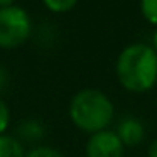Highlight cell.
<instances>
[{
  "instance_id": "ba28073f",
  "label": "cell",
  "mask_w": 157,
  "mask_h": 157,
  "mask_svg": "<svg viewBox=\"0 0 157 157\" xmlns=\"http://www.w3.org/2000/svg\"><path fill=\"white\" fill-rule=\"evenodd\" d=\"M140 12L147 22L157 27V0H140Z\"/></svg>"
},
{
  "instance_id": "6da1fadb",
  "label": "cell",
  "mask_w": 157,
  "mask_h": 157,
  "mask_svg": "<svg viewBox=\"0 0 157 157\" xmlns=\"http://www.w3.org/2000/svg\"><path fill=\"white\" fill-rule=\"evenodd\" d=\"M117 78L125 90L133 93L149 91L157 83V52L152 46L135 42L118 54Z\"/></svg>"
},
{
  "instance_id": "9c48e42d",
  "label": "cell",
  "mask_w": 157,
  "mask_h": 157,
  "mask_svg": "<svg viewBox=\"0 0 157 157\" xmlns=\"http://www.w3.org/2000/svg\"><path fill=\"white\" fill-rule=\"evenodd\" d=\"M44 5L49 9L51 12H56V14H64V12H69L76 4L78 0H42Z\"/></svg>"
},
{
  "instance_id": "30bf717a",
  "label": "cell",
  "mask_w": 157,
  "mask_h": 157,
  "mask_svg": "<svg viewBox=\"0 0 157 157\" xmlns=\"http://www.w3.org/2000/svg\"><path fill=\"white\" fill-rule=\"evenodd\" d=\"M25 157H64L59 150L52 149V147H34L32 150H29L27 154H25Z\"/></svg>"
},
{
  "instance_id": "3957f363",
  "label": "cell",
  "mask_w": 157,
  "mask_h": 157,
  "mask_svg": "<svg viewBox=\"0 0 157 157\" xmlns=\"http://www.w3.org/2000/svg\"><path fill=\"white\" fill-rule=\"evenodd\" d=\"M32 32L29 14L19 5L0 9V48L14 49L24 44Z\"/></svg>"
},
{
  "instance_id": "4fadbf2b",
  "label": "cell",
  "mask_w": 157,
  "mask_h": 157,
  "mask_svg": "<svg viewBox=\"0 0 157 157\" xmlns=\"http://www.w3.org/2000/svg\"><path fill=\"white\" fill-rule=\"evenodd\" d=\"M147 157H157V140H154L149 145V150H147Z\"/></svg>"
},
{
  "instance_id": "277c9868",
  "label": "cell",
  "mask_w": 157,
  "mask_h": 157,
  "mask_svg": "<svg viewBox=\"0 0 157 157\" xmlns=\"http://www.w3.org/2000/svg\"><path fill=\"white\" fill-rule=\"evenodd\" d=\"M123 144L113 130H101L90 135L86 142V157H123Z\"/></svg>"
},
{
  "instance_id": "9a60e30c",
  "label": "cell",
  "mask_w": 157,
  "mask_h": 157,
  "mask_svg": "<svg viewBox=\"0 0 157 157\" xmlns=\"http://www.w3.org/2000/svg\"><path fill=\"white\" fill-rule=\"evenodd\" d=\"M152 49L157 52V29H155V32H154V36H152Z\"/></svg>"
},
{
  "instance_id": "7c38bea8",
  "label": "cell",
  "mask_w": 157,
  "mask_h": 157,
  "mask_svg": "<svg viewBox=\"0 0 157 157\" xmlns=\"http://www.w3.org/2000/svg\"><path fill=\"white\" fill-rule=\"evenodd\" d=\"M5 85H7V71L4 68H0V91L5 88Z\"/></svg>"
},
{
  "instance_id": "52a82bcc",
  "label": "cell",
  "mask_w": 157,
  "mask_h": 157,
  "mask_svg": "<svg viewBox=\"0 0 157 157\" xmlns=\"http://www.w3.org/2000/svg\"><path fill=\"white\" fill-rule=\"evenodd\" d=\"M0 157H25L22 142L12 135H0Z\"/></svg>"
},
{
  "instance_id": "8fae6325",
  "label": "cell",
  "mask_w": 157,
  "mask_h": 157,
  "mask_svg": "<svg viewBox=\"0 0 157 157\" xmlns=\"http://www.w3.org/2000/svg\"><path fill=\"white\" fill-rule=\"evenodd\" d=\"M9 123H10V112H9V106L5 105V101L0 98V135L5 133Z\"/></svg>"
},
{
  "instance_id": "7a4b0ae2",
  "label": "cell",
  "mask_w": 157,
  "mask_h": 157,
  "mask_svg": "<svg viewBox=\"0 0 157 157\" xmlns=\"http://www.w3.org/2000/svg\"><path fill=\"white\" fill-rule=\"evenodd\" d=\"M115 117L112 100L100 90L86 88L78 91L69 103V118L83 132L90 135L108 130Z\"/></svg>"
},
{
  "instance_id": "5b68a950",
  "label": "cell",
  "mask_w": 157,
  "mask_h": 157,
  "mask_svg": "<svg viewBox=\"0 0 157 157\" xmlns=\"http://www.w3.org/2000/svg\"><path fill=\"white\" fill-rule=\"evenodd\" d=\"M115 133L118 135V139L123 144V147H135L144 140L145 128H144V123L139 118L127 117V118H122L118 122Z\"/></svg>"
},
{
  "instance_id": "5bb4252c",
  "label": "cell",
  "mask_w": 157,
  "mask_h": 157,
  "mask_svg": "<svg viewBox=\"0 0 157 157\" xmlns=\"http://www.w3.org/2000/svg\"><path fill=\"white\" fill-rule=\"evenodd\" d=\"M15 5V0H0V9H7Z\"/></svg>"
},
{
  "instance_id": "8992f818",
  "label": "cell",
  "mask_w": 157,
  "mask_h": 157,
  "mask_svg": "<svg viewBox=\"0 0 157 157\" xmlns=\"http://www.w3.org/2000/svg\"><path fill=\"white\" fill-rule=\"evenodd\" d=\"M19 133V142L24 140L29 144H36L44 137V125L39 120H24L17 128Z\"/></svg>"
}]
</instances>
